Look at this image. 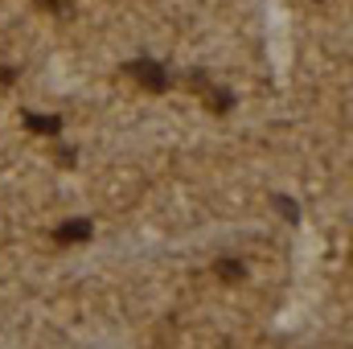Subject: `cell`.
Here are the masks:
<instances>
[{"mask_svg": "<svg viewBox=\"0 0 353 349\" xmlns=\"http://www.w3.org/2000/svg\"><path fill=\"white\" fill-rule=\"evenodd\" d=\"M54 161H58L62 169H74V161H79V152H74L70 144H58V148H54Z\"/></svg>", "mask_w": 353, "mask_h": 349, "instance_id": "obj_7", "label": "cell"}, {"mask_svg": "<svg viewBox=\"0 0 353 349\" xmlns=\"http://www.w3.org/2000/svg\"><path fill=\"white\" fill-rule=\"evenodd\" d=\"M189 87L201 94V103H205V107H210L214 115H226V111L234 107V94H230L226 87H214L205 70H193V74H189Z\"/></svg>", "mask_w": 353, "mask_h": 349, "instance_id": "obj_2", "label": "cell"}, {"mask_svg": "<svg viewBox=\"0 0 353 349\" xmlns=\"http://www.w3.org/2000/svg\"><path fill=\"white\" fill-rule=\"evenodd\" d=\"M271 206H275V210H279V218H288L292 226L300 222V206H296V201H292L288 193H275V197H271Z\"/></svg>", "mask_w": 353, "mask_h": 349, "instance_id": "obj_6", "label": "cell"}, {"mask_svg": "<svg viewBox=\"0 0 353 349\" xmlns=\"http://www.w3.org/2000/svg\"><path fill=\"white\" fill-rule=\"evenodd\" d=\"M128 74H132L144 90H152V94H165V90L173 87L169 70H165L157 58H136V62H128Z\"/></svg>", "mask_w": 353, "mask_h": 349, "instance_id": "obj_1", "label": "cell"}, {"mask_svg": "<svg viewBox=\"0 0 353 349\" xmlns=\"http://www.w3.org/2000/svg\"><path fill=\"white\" fill-rule=\"evenodd\" d=\"M90 235H94V222L74 218V222H62V226L54 230V243H58V247H70V243H87Z\"/></svg>", "mask_w": 353, "mask_h": 349, "instance_id": "obj_3", "label": "cell"}, {"mask_svg": "<svg viewBox=\"0 0 353 349\" xmlns=\"http://www.w3.org/2000/svg\"><path fill=\"white\" fill-rule=\"evenodd\" d=\"M214 275H218L222 283H239V279L247 275V267H243L239 259H218L214 263Z\"/></svg>", "mask_w": 353, "mask_h": 349, "instance_id": "obj_5", "label": "cell"}, {"mask_svg": "<svg viewBox=\"0 0 353 349\" xmlns=\"http://www.w3.org/2000/svg\"><path fill=\"white\" fill-rule=\"evenodd\" d=\"M0 83H17V70H12V66H8V70L0 66Z\"/></svg>", "mask_w": 353, "mask_h": 349, "instance_id": "obj_9", "label": "cell"}, {"mask_svg": "<svg viewBox=\"0 0 353 349\" xmlns=\"http://www.w3.org/2000/svg\"><path fill=\"white\" fill-rule=\"evenodd\" d=\"M21 123H25L33 136H58V132L66 128L62 115H37V111H21Z\"/></svg>", "mask_w": 353, "mask_h": 349, "instance_id": "obj_4", "label": "cell"}, {"mask_svg": "<svg viewBox=\"0 0 353 349\" xmlns=\"http://www.w3.org/2000/svg\"><path fill=\"white\" fill-rule=\"evenodd\" d=\"M33 4H37V8H46V12H66L74 0H33Z\"/></svg>", "mask_w": 353, "mask_h": 349, "instance_id": "obj_8", "label": "cell"}]
</instances>
